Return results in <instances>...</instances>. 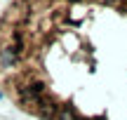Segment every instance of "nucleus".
<instances>
[{
	"mask_svg": "<svg viewBox=\"0 0 127 120\" xmlns=\"http://www.w3.org/2000/svg\"><path fill=\"white\" fill-rule=\"evenodd\" d=\"M57 120H80V118H78V113L73 111L71 106H59V111H57Z\"/></svg>",
	"mask_w": 127,
	"mask_h": 120,
	"instance_id": "nucleus-1",
	"label": "nucleus"
},
{
	"mask_svg": "<svg viewBox=\"0 0 127 120\" xmlns=\"http://www.w3.org/2000/svg\"><path fill=\"white\" fill-rule=\"evenodd\" d=\"M68 2H78V5H80V2H87V0H68Z\"/></svg>",
	"mask_w": 127,
	"mask_h": 120,
	"instance_id": "nucleus-2",
	"label": "nucleus"
},
{
	"mask_svg": "<svg viewBox=\"0 0 127 120\" xmlns=\"http://www.w3.org/2000/svg\"><path fill=\"white\" fill-rule=\"evenodd\" d=\"M2 97H5V92H2V90H0V101H2Z\"/></svg>",
	"mask_w": 127,
	"mask_h": 120,
	"instance_id": "nucleus-3",
	"label": "nucleus"
},
{
	"mask_svg": "<svg viewBox=\"0 0 127 120\" xmlns=\"http://www.w3.org/2000/svg\"><path fill=\"white\" fill-rule=\"evenodd\" d=\"M80 120H90V118H80Z\"/></svg>",
	"mask_w": 127,
	"mask_h": 120,
	"instance_id": "nucleus-4",
	"label": "nucleus"
},
{
	"mask_svg": "<svg viewBox=\"0 0 127 120\" xmlns=\"http://www.w3.org/2000/svg\"><path fill=\"white\" fill-rule=\"evenodd\" d=\"M45 2H50V0H45Z\"/></svg>",
	"mask_w": 127,
	"mask_h": 120,
	"instance_id": "nucleus-5",
	"label": "nucleus"
}]
</instances>
